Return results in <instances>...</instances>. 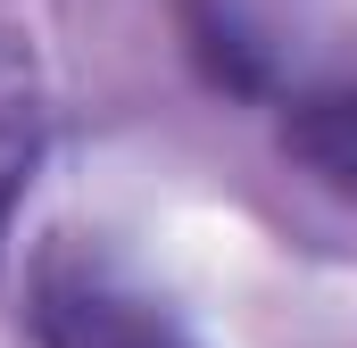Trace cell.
<instances>
[{"label":"cell","instance_id":"1","mask_svg":"<svg viewBox=\"0 0 357 348\" xmlns=\"http://www.w3.org/2000/svg\"><path fill=\"white\" fill-rule=\"evenodd\" d=\"M42 340L50 348H183V332L100 274H50L42 282Z\"/></svg>","mask_w":357,"mask_h":348},{"label":"cell","instance_id":"2","mask_svg":"<svg viewBox=\"0 0 357 348\" xmlns=\"http://www.w3.org/2000/svg\"><path fill=\"white\" fill-rule=\"evenodd\" d=\"M282 150L316 174L324 191L357 199V84H333V91L291 100V116H282Z\"/></svg>","mask_w":357,"mask_h":348},{"label":"cell","instance_id":"3","mask_svg":"<svg viewBox=\"0 0 357 348\" xmlns=\"http://www.w3.org/2000/svg\"><path fill=\"white\" fill-rule=\"evenodd\" d=\"M25 166H33V108H25V91H0V232L25 191Z\"/></svg>","mask_w":357,"mask_h":348},{"label":"cell","instance_id":"4","mask_svg":"<svg viewBox=\"0 0 357 348\" xmlns=\"http://www.w3.org/2000/svg\"><path fill=\"white\" fill-rule=\"evenodd\" d=\"M0 91H25V58H17V42L0 33Z\"/></svg>","mask_w":357,"mask_h":348}]
</instances>
